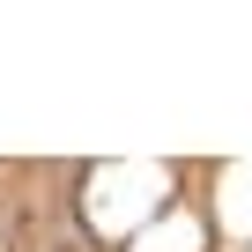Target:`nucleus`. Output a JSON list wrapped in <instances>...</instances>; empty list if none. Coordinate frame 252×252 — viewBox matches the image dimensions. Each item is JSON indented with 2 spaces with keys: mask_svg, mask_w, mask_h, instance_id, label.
Returning a JSON list of instances; mask_svg holds the SVG:
<instances>
[{
  "mask_svg": "<svg viewBox=\"0 0 252 252\" xmlns=\"http://www.w3.org/2000/svg\"><path fill=\"white\" fill-rule=\"evenodd\" d=\"M193 193V163H126V156H104V163H74L67 171V222L82 230L89 252H119V245H134L171 200Z\"/></svg>",
  "mask_w": 252,
  "mask_h": 252,
  "instance_id": "nucleus-1",
  "label": "nucleus"
},
{
  "mask_svg": "<svg viewBox=\"0 0 252 252\" xmlns=\"http://www.w3.org/2000/svg\"><path fill=\"white\" fill-rule=\"evenodd\" d=\"M193 193L222 237V252H252V156H222V163H193Z\"/></svg>",
  "mask_w": 252,
  "mask_h": 252,
  "instance_id": "nucleus-2",
  "label": "nucleus"
},
{
  "mask_svg": "<svg viewBox=\"0 0 252 252\" xmlns=\"http://www.w3.org/2000/svg\"><path fill=\"white\" fill-rule=\"evenodd\" d=\"M119 252H222V237H215L200 193H186V200H171V208H163L134 245H119Z\"/></svg>",
  "mask_w": 252,
  "mask_h": 252,
  "instance_id": "nucleus-3",
  "label": "nucleus"
}]
</instances>
